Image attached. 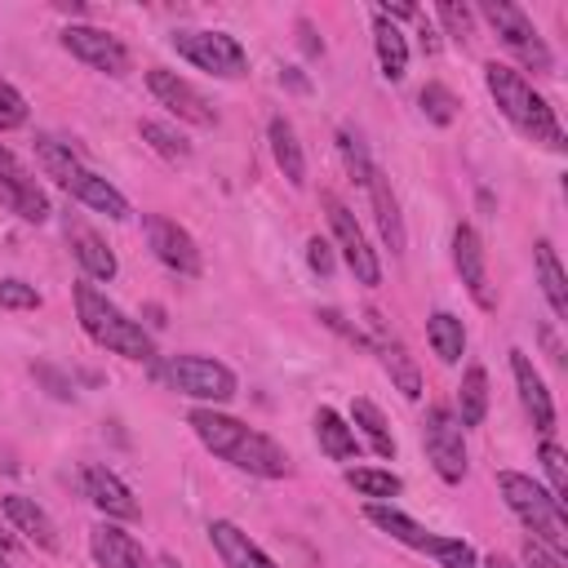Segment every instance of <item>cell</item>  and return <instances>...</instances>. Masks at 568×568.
<instances>
[{
  "instance_id": "9",
  "label": "cell",
  "mask_w": 568,
  "mask_h": 568,
  "mask_svg": "<svg viewBox=\"0 0 568 568\" xmlns=\"http://www.w3.org/2000/svg\"><path fill=\"white\" fill-rule=\"evenodd\" d=\"M479 13L493 22V31L501 36V44L510 49V53H519L532 71H555V58H550V49H546V40L537 36V27L528 22V13L519 9V4H506V0H484L479 4Z\"/></svg>"
},
{
  "instance_id": "38",
  "label": "cell",
  "mask_w": 568,
  "mask_h": 568,
  "mask_svg": "<svg viewBox=\"0 0 568 568\" xmlns=\"http://www.w3.org/2000/svg\"><path fill=\"white\" fill-rule=\"evenodd\" d=\"M40 293L22 280H0V311H36Z\"/></svg>"
},
{
  "instance_id": "27",
  "label": "cell",
  "mask_w": 568,
  "mask_h": 568,
  "mask_svg": "<svg viewBox=\"0 0 568 568\" xmlns=\"http://www.w3.org/2000/svg\"><path fill=\"white\" fill-rule=\"evenodd\" d=\"M315 439H320V448H324L333 462H351V457L359 453L355 426H346L333 408H320V413H315Z\"/></svg>"
},
{
  "instance_id": "42",
  "label": "cell",
  "mask_w": 568,
  "mask_h": 568,
  "mask_svg": "<svg viewBox=\"0 0 568 568\" xmlns=\"http://www.w3.org/2000/svg\"><path fill=\"white\" fill-rule=\"evenodd\" d=\"M320 320H324L328 328H337L342 337H351V342H364V337H359V328H351V324H346V320H342L337 311H320Z\"/></svg>"
},
{
  "instance_id": "21",
  "label": "cell",
  "mask_w": 568,
  "mask_h": 568,
  "mask_svg": "<svg viewBox=\"0 0 568 568\" xmlns=\"http://www.w3.org/2000/svg\"><path fill=\"white\" fill-rule=\"evenodd\" d=\"M0 510H4V519L27 537V541H36L40 550H58L62 541H58V524L31 501V497H18V493H9L4 501H0Z\"/></svg>"
},
{
  "instance_id": "1",
  "label": "cell",
  "mask_w": 568,
  "mask_h": 568,
  "mask_svg": "<svg viewBox=\"0 0 568 568\" xmlns=\"http://www.w3.org/2000/svg\"><path fill=\"white\" fill-rule=\"evenodd\" d=\"M186 422H191L195 439L213 457L231 462L235 470H248L257 479H284L288 475V453L271 435H262V430H253V426H244V422H235L217 408H191Z\"/></svg>"
},
{
  "instance_id": "36",
  "label": "cell",
  "mask_w": 568,
  "mask_h": 568,
  "mask_svg": "<svg viewBox=\"0 0 568 568\" xmlns=\"http://www.w3.org/2000/svg\"><path fill=\"white\" fill-rule=\"evenodd\" d=\"M541 466H546V479H550V497L564 506V497H568V466H564V448L555 439L541 444Z\"/></svg>"
},
{
  "instance_id": "34",
  "label": "cell",
  "mask_w": 568,
  "mask_h": 568,
  "mask_svg": "<svg viewBox=\"0 0 568 568\" xmlns=\"http://www.w3.org/2000/svg\"><path fill=\"white\" fill-rule=\"evenodd\" d=\"M142 142H151V151H160L164 160H186L191 155V142L182 133H173L169 124H160V120H142Z\"/></svg>"
},
{
  "instance_id": "18",
  "label": "cell",
  "mask_w": 568,
  "mask_h": 568,
  "mask_svg": "<svg viewBox=\"0 0 568 568\" xmlns=\"http://www.w3.org/2000/svg\"><path fill=\"white\" fill-rule=\"evenodd\" d=\"M510 373H515V386H519V404H524V413L532 417V426H537L541 435H550V430H555V399H550V390H546L541 373L532 368V359H528L524 351H510Z\"/></svg>"
},
{
  "instance_id": "10",
  "label": "cell",
  "mask_w": 568,
  "mask_h": 568,
  "mask_svg": "<svg viewBox=\"0 0 568 568\" xmlns=\"http://www.w3.org/2000/svg\"><path fill=\"white\" fill-rule=\"evenodd\" d=\"M422 444H426V457L435 466V475L444 484H462L466 475V439H462V422L453 408L435 404L422 422Z\"/></svg>"
},
{
  "instance_id": "11",
  "label": "cell",
  "mask_w": 568,
  "mask_h": 568,
  "mask_svg": "<svg viewBox=\"0 0 568 568\" xmlns=\"http://www.w3.org/2000/svg\"><path fill=\"white\" fill-rule=\"evenodd\" d=\"M324 213H328V226H333V240H337V248H342V257H346V266L355 271V280L359 284H382V266H377V257H373V248H368V240H364V231H359V222H355V213L337 200V195H324Z\"/></svg>"
},
{
  "instance_id": "45",
  "label": "cell",
  "mask_w": 568,
  "mask_h": 568,
  "mask_svg": "<svg viewBox=\"0 0 568 568\" xmlns=\"http://www.w3.org/2000/svg\"><path fill=\"white\" fill-rule=\"evenodd\" d=\"M484 568H510V564H506L501 555H488V559H484Z\"/></svg>"
},
{
  "instance_id": "12",
  "label": "cell",
  "mask_w": 568,
  "mask_h": 568,
  "mask_svg": "<svg viewBox=\"0 0 568 568\" xmlns=\"http://www.w3.org/2000/svg\"><path fill=\"white\" fill-rule=\"evenodd\" d=\"M0 204L9 213H18L22 222H44L53 213L49 195L40 191V182L18 164V155L9 146H0Z\"/></svg>"
},
{
  "instance_id": "7",
  "label": "cell",
  "mask_w": 568,
  "mask_h": 568,
  "mask_svg": "<svg viewBox=\"0 0 568 568\" xmlns=\"http://www.w3.org/2000/svg\"><path fill=\"white\" fill-rule=\"evenodd\" d=\"M173 390H182V395H191V399H209V404H226L231 395H235V373L226 368V364H217V359H209V355H173V359H164L160 368H155Z\"/></svg>"
},
{
  "instance_id": "6",
  "label": "cell",
  "mask_w": 568,
  "mask_h": 568,
  "mask_svg": "<svg viewBox=\"0 0 568 568\" xmlns=\"http://www.w3.org/2000/svg\"><path fill=\"white\" fill-rule=\"evenodd\" d=\"M364 515H368V524H377L382 532H390L399 546L430 555L439 568H479V555H475V546H466L462 537H444V532H430V528L413 524V519H408L404 510H395V506L368 501V506H364Z\"/></svg>"
},
{
  "instance_id": "8",
  "label": "cell",
  "mask_w": 568,
  "mask_h": 568,
  "mask_svg": "<svg viewBox=\"0 0 568 568\" xmlns=\"http://www.w3.org/2000/svg\"><path fill=\"white\" fill-rule=\"evenodd\" d=\"M173 49L186 62H195L200 71H213L222 80H235V75L248 71V58H244L240 40L226 36V31H195V27H186V31H173Z\"/></svg>"
},
{
  "instance_id": "44",
  "label": "cell",
  "mask_w": 568,
  "mask_h": 568,
  "mask_svg": "<svg viewBox=\"0 0 568 568\" xmlns=\"http://www.w3.org/2000/svg\"><path fill=\"white\" fill-rule=\"evenodd\" d=\"M155 568H182V564H178L173 555H160V559H155Z\"/></svg>"
},
{
  "instance_id": "4",
  "label": "cell",
  "mask_w": 568,
  "mask_h": 568,
  "mask_svg": "<svg viewBox=\"0 0 568 568\" xmlns=\"http://www.w3.org/2000/svg\"><path fill=\"white\" fill-rule=\"evenodd\" d=\"M36 155H40L44 173H49L62 191H71L80 204H89V209H98V213H106V217H115V222H124V217L133 213L129 200H124L106 178H98L67 142H58V138H36Z\"/></svg>"
},
{
  "instance_id": "14",
  "label": "cell",
  "mask_w": 568,
  "mask_h": 568,
  "mask_svg": "<svg viewBox=\"0 0 568 568\" xmlns=\"http://www.w3.org/2000/svg\"><path fill=\"white\" fill-rule=\"evenodd\" d=\"M62 49H67L71 58H80V62L106 71V75H124V71H129V49H124L115 36L98 31V27L71 22V27L62 31Z\"/></svg>"
},
{
  "instance_id": "47",
  "label": "cell",
  "mask_w": 568,
  "mask_h": 568,
  "mask_svg": "<svg viewBox=\"0 0 568 568\" xmlns=\"http://www.w3.org/2000/svg\"><path fill=\"white\" fill-rule=\"evenodd\" d=\"M0 541H4V537H0Z\"/></svg>"
},
{
  "instance_id": "37",
  "label": "cell",
  "mask_w": 568,
  "mask_h": 568,
  "mask_svg": "<svg viewBox=\"0 0 568 568\" xmlns=\"http://www.w3.org/2000/svg\"><path fill=\"white\" fill-rule=\"evenodd\" d=\"M22 124H27V98L9 80H0V133L22 129Z\"/></svg>"
},
{
  "instance_id": "31",
  "label": "cell",
  "mask_w": 568,
  "mask_h": 568,
  "mask_svg": "<svg viewBox=\"0 0 568 568\" xmlns=\"http://www.w3.org/2000/svg\"><path fill=\"white\" fill-rule=\"evenodd\" d=\"M426 337H430V351H435L444 364H457L462 351H466V328H462V320L448 315V311H435V315L426 320Z\"/></svg>"
},
{
  "instance_id": "5",
  "label": "cell",
  "mask_w": 568,
  "mask_h": 568,
  "mask_svg": "<svg viewBox=\"0 0 568 568\" xmlns=\"http://www.w3.org/2000/svg\"><path fill=\"white\" fill-rule=\"evenodd\" d=\"M497 488L506 497V506L519 515V524L532 532V541H541L546 550H555L559 559L568 555V524H564V506L528 475L519 470H501L497 475Z\"/></svg>"
},
{
  "instance_id": "24",
  "label": "cell",
  "mask_w": 568,
  "mask_h": 568,
  "mask_svg": "<svg viewBox=\"0 0 568 568\" xmlns=\"http://www.w3.org/2000/svg\"><path fill=\"white\" fill-rule=\"evenodd\" d=\"M368 195H373V213H377V226H382V240L390 244V253H404V217H399V204L390 195V182L382 169L368 173Z\"/></svg>"
},
{
  "instance_id": "3",
  "label": "cell",
  "mask_w": 568,
  "mask_h": 568,
  "mask_svg": "<svg viewBox=\"0 0 568 568\" xmlns=\"http://www.w3.org/2000/svg\"><path fill=\"white\" fill-rule=\"evenodd\" d=\"M75 315H80V328L102 351L124 355V359H142V364L155 359V342L142 333V324L129 320L115 302H106V293H98L93 284H75Z\"/></svg>"
},
{
  "instance_id": "43",
  "label": "cell",
  "mask_w": 568,
  "mask_h": 568,
  "mask_svg": "<svg viewBox=\"0 0 568 568\" xmlns=\"http://www.w3.org/2000/svg\"><path fill=\"white\" fill-rule=\"evenodd\" d=\"M36 377H44V382L53 386V395H58V399H71V382H67V377H58L53 368H44V364H40V368H36Z\"/></svg>"
},
{
  "instance_id": "35",
  "label": "cell",
  "mask_w": 568,
  "mask_h": 568,
  "mask_svg": "<svg viewBox=\"0 0 568 568\" xmlns=\"http://www.w3.org/2000/svg\"><path fill=\"white\" fill-rule=\"evenodd\" d=\"M417 102H422V115L430 120V124H453L457 120V98H453V89H444V84H426L422 93H417Z\"/></svg>"
},
{
  "instance_id": "40",
  "label": "cell",
  "mask_w": 568,
  "mask_h": 568,
  "mask_svg": "<svg viewBox=\"0 0 568 568\" xmlns=\"http://www.w3.org/2000/svg\"><path fill=\"white\" fill-rule=\"evenodd\" d=\"M306 262H311L315 275H333V244L320 240V235H311L306 240Z\"/></svg>"
},
{
  "instance_id": "46",
  "label": "cell",
  "mask_w": 568,
  "mask_h": 568,
  "mask_svg": "<svg viewBox=\"0 0 568 568\" xmlns=\"http://www.w3.org/2000/svg\"><path fill=\"white\" fill-rule=\"evenodd\" d=\"M0 568H9V559H4V555H0Z\"/></svg>"
},
{
  "instance_id": "26",
  "label": "cell",
  "mask_w": 568,
  "mask_h": 568,
  "mask_svg": "<svg viewBox=\"0 0 568 568\" xmlns=\"http://www.w3.org/2000/svg\"><path fill=\"white\" fill-rule=\"evenodd\" d=\"M373 44H377V62H382V75L386 80H404L408 71V44H404V31L386 18H373Z\"/></svg>"
},
{
  "instance_id": "13",
  "label": "cell",
  "mask_w": 568,
  "mask_h": 568,
  "mask_svg": "<svg viewBox=\"0 0 568 568\" xmlns=\"http://www.w3.org/2000/svg\"><path fill=\"white\" fill-rule=\"evenodd\" d=\"M146 89H151V93H155V102H160V106H169L178 120H191V124H217V111L209 106V98H204L191 80H182L178 71L151 67V71H146Z\"/></svg>"
},
{
  "instance_id": "2",
  "label": "cell",
  "mask_w": 568,
  "mask_h": 568,
  "mask_svg": "<svg viewBox=\"0 0 568 568\" xmlns=\"http://www.w3.org/2000/svg\"><path fill=\"white\" fill-rule=\"evenodd\" d=\"M484 84H488L493 102L501 106V115H506L519 133H528L532 142H546V146L564 151V129H559V120H555V106H550L515 67L488 62V67H484Z\"/></svg>"
},
{
  "instance_id": "17",
  "label": "cell",
  "mask_w": 568,
  "mask_h": 568,
  "mask_svg": "<svg viewBox=\"0 0 568 568\" xmlns=\"http://www.w3.org/2000/svg\"><path fill=\"white\" fill-rule=\"evenodd\" d=\"M453 266H457V275L466 284V293L484 311H493L497 302H493V288H488V257H484V244H479V235L470 226H457L453 231Z\"/></svg>"
},
{
  "instance_id": "29",
  "label": "cell",
  "mask_w": 568,
  "mask_h": 568,
  "mask_svg": "<svg viewBox=\"0 0 568 568\" xmlns=\"http://www.w3.org/2000/svg\"><path fill=\"white\" fill-rule=\"evenodd\" d=\"M484 417H488V373L479 364H470L462 377V390H457V422L466 430V426H479Z\"/></svg>"
},
{
  "instance_id": "28",
  "label": "cell",
  "mask_w": 568,
  "mask_h": 568,
  "mask_svg": "<svg viewBox=\"0 0 568 568\" xmlns=\"http://www.w3.org/2000/svg\"><path fill=\"white\" fill-rule=\"evenodd\" d=\"M532 257H537V275H541V293H546V302H550V311L564 320L568 315V284H564V266H559V257H555V248H550V240H537V248H532Z\"/></svg>"
},
{
  "instance_id": "23",
  "label": "cell",
  "mask_w": 568,
  "mask_h": 568,
  "mask_svg": "<svg viewBox=\"0 0 568 568\" xmlns=\"http://www.w3.org/2000/svg\"><path fill=\"white\" fill-rule=\"evenodd\" d=\"M209 537H213V546H217V555H222L226 568H275V564L257 550V541H253L248 532H240L231 519H213V524H209Z\"/></svg>"
},
{
  "instance_id": "32",
  "label": "cell",
  "mask_w": 568,
  "mask_h": 568,
  "mask_svg": "<svg viewBox=\"0 0 568 568\" xmlns=\"http://www.w3.org/2000/svg\"><path fill=\"white\" fill-rule=\"evenodd\" d=\"M346 484L359 493V497H395L404 484H399V475H390V470H373V466H355V470H346Z\"/></svg>"
},
{
  "instance_id": "39",
  "label": "cell",
  "mask_w": 568,
  "mask_h": 568,
  "mask_svg": "<svg viewBox=\"0 0 568 568\" xmlns=\"http://www.w3.org/2000/svg\"><path fill=\"white\" fill-rule=\"evenodd\" d=\"M439 18H444L448 36H457V40H466V36H470V9H466V4L444 0V4H439Z\"/></svg>"
},
{
  "instance_id": "15",
  "label": "cell",
  "mask_w": 568,
  "mask_h": 568,
  "mask_svg": "<svg viewBox=\"0 0 568 568\" xmlns=\"http://www.w3.org/2000/svg\"><path fill=\"white\" fill-rule=\"evenodd\" d=\"M146 240H151V253L169 266V271H178V275H200V248H195V240H191V231L186 226H178L173 217H164V213H146Z\"/></svg>"
},
{
  "instance_id": "25",
  "label": "cell",
  "mask_w": 568,
  "mask_h": 568,
  "mask_svg": "<svg viewBox=\"0 0 568 568\" xmlns=\"http://www.w3.org/2000/svg\"><path fill=\"white\" fill-rule=\"evenodd\" d=\"M271 155H275L280 173H284L293 186H302V182H306V155H302L297 133H293V124H288L284 115H275V120H271Z\"/></svg>"
},
{
  "instance_id": "16",
  "label": "cell",
  "mask_w": 568,
  "mask_h": 568,
  "mask_svg": "<svg viewBox=\"0 0 568 568\" xmlns=\"http://www.w3.org/2000/svg\"><path fill=\"white\" fill-rule=\"evenodd\" d=\"M368 328H373V351H377L382 368L390 373V382L399 386V395L404 399H417L422 395V368H417V359L404 351V342L386 328V320L377 311H368Z\"/></svg>"
},
{
  "instance_id": "20",
  "label": "cell",
  "mask_w": 568,
  "mask_h": 568,
  "mask_svg": "<svg viewBox=\"0 0 568 568\" xmlns=\"http://www.w3.org/2000/svg\"><path fill=\"white\" fill-rule=\"evenodd\" d=\"M89 550H93L98 568H155V564L146 559V550L138 546V537H129V532L115 528V524H98V528L89 532Z\"/></svg>"
},
{
  "instance_id": "41",
  "label": "cell",
  "mask_w": 568,
  "mask_h": 568,
  "mask_svg": "<svg viewBox=\"0 0 568 568\" xmlns=\"http://www.w3.org/2000/svg\"><path fill=\"white\" fill-rule=\"evenodd\" d=\"M524 564H528V568H564V559H559L555 550H546L541 541H532V537L524 541Z\"/></svg>"
},
{
  "instance_id": "19",
  "label": "cell",
  "mask_w": 568,
  "mask_h": 568,
  "mask_svg": "<svg viewBox=\"0 0 568 568\" xmlns=\"http://www.w3.org/2000/svg\"><path fill=\"white\" fill-rule=\"evenodd\" d=\"M84 493H89V501H93L102 515H111V519H138V515H142L133 488H129L115 470H106V466H84Z\"/></svg>"
},
{
  "instance_id": "30",
  "label": "cell",
  "mask_w": 568,
  "mask_h": 568,
  "mask_svg": "<svg viewBox=\"0 0 568 568\" xmlns=\"http://www.w3.org/2000/svg\"><path fill=\"white\" fill-rule=\"evenodd\" d=\"M351 422L359 426V435L368 439V448L377 453V457H395V435H390V426H386V417H382V408L373 404V399H355L351 404Z\"/></svg>"
},
{
  "instance_id": "33",
  "label": "cell",
  "mask_w": 568,
  "mask_h": 568,
  "mask_svg": "<svg viewBox=\"0 0 568 568\" xmlns=\"http://www.w3.org/2000/svg\"><path fill=\"white\" fill-rule=\"evenodd\" d=\"M337 151H342V164H346V173H351V182H368V173H373V160H368V146L359 142V133L355 129H337Z\"/></svg>"
},
{
  "instance_id": "22",
  "label": "cell",
  "mask_w": 568,
  "mask_h": 568,
  "mask_svg": "<svg viewBox=\"0 0 568 568\" xmlns=\"http://www.w3.org/2000/svg\"><path fill=\"white\" fill-rule=\"evenodd\" d=\"M67 240H71V248H75V262L84 266V275L89 280H111L120 266H115V253L102 244V235L98 231H89L80 217H67Z\"/></svg>"
}]
</instances>
